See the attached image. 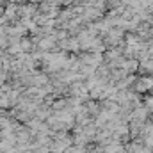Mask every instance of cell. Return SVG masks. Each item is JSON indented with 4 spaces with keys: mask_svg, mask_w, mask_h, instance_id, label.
<instances>
[{
    "mask_svg": "<svg viewBox=\"0 0 153 153\" xmlns=\"http://www.w3.org/2000/svg\"><path fill=\"white\" fill-rule=\"evenodd\" d=\"M53 45H55V43H53V38H50V39H41V41H39V48H43V50H50Z\"/></svg>",
    "mask_w": 153,
    "mask_h": 153,
    "instance_id": "obj_1",
    "label": "cell"
}]
</instances>
